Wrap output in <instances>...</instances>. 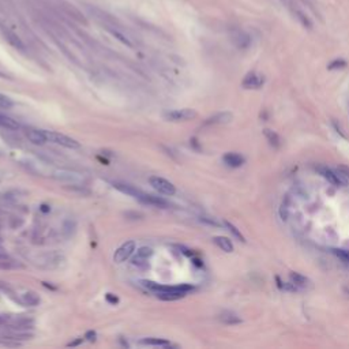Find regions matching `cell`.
I'll return each mask as SVG.
<instances>
[{
	"label": "cell",
	"mask_w": 349,
	"mask_h": 349,
	"mask_svg": "<svg viewBox=\"0 0 349 349\" xmlns=\"http://www.w3.org/2000/svg\"><path fill=\"white\" fill-rule=\"evenodd\" d=\"M14 105V101L8 97V95H6V94H1L0 93V107L1 108H11Z\"/></svg>",
	"instance_id": "29"
},
{
	"label": "cell",
	"mask_w": 349,
	"mask_h": 349,
	"mask_svg": "<svg viewBox=\"0 0 349 349\" xmlns=\"http://www.w3.org/2000/svg\"><path fill=\"white\" fill-rule=\"evenodd\" d=\"M89 13L109 34H112L115 38H117L124 45L134 47L133 38L130 37V34L124 29V26L121 25L120 22L115 17H112L111 14L104 11L101 8H98V7H89Z\"/></svg>",
	"instance_id": "1"
},
{
	"label": "cell",
	"mask_w": 349,
	"mask_h": 349,
	"mask_svg": "<svg viewBox=\"0 0 349 349\" xmlns=\"http://www.w3.org/2000/svg\"><path fill=\"white\" fill-rule=\"evenodd\" d=\"M105 298H107V300H108L111 304H117V303H119V298H117L116 295H114V293H107Z\"/></svg>",
	"instance_id": "32"
},
{
	"label": "cell",
	"mask_w": 349,
	"mask_h": 349,
	"mask_svg": "<svg viewBox=\"0 0 349 349\" xmlns=\"http://www.w3.org/2000/svg\"><path fill=\"white\" fill-rule=\"evenodd\" d=\"M263 82H265V79H263V76L260 75V74H258V72H250V74L244 76L241 85H243L244 89H258V88H260L263 85Z\"/></svg>",
	"instance_id": "13"
},
{
	"label": "cell",
	"mask_w": 349,
	"mask_h": 349,
	"mask_svg": "<svg viewBox=\"0 0 349 349\" xmlns=\"http://www.w3.org/2000/svg\"><path fill=\"white\" fill-rule=\"evenodd\" d=\"M0 127L6 128V130H10V131H17L21 127L18 121L14 120L13 117L7 116V115L0 114Z\"/></svg>",
	"instance_id": "21"
},
{
	"label": "cell",
	"mask_w": 349,
	"mask_h": 349,
	"mask_svg": "<svg viewBox=\"0 0 349 349\" xmlns=\"http://www.w3.org/2000/svg\"><path fill=\"white\" fill-rule=\"evenodd\" d=\"M142 345H147V347H161V348H171V343L166 341L164 338H157V337H147V338H142L140 341Z\"/></svg>",
	"instance_id": "19"
},
{
	"label": "cell",
	"mask_w": 349,
	"mask_h": 349,
	"mask_svg": "<svg viewBox=\"0 0 349 349\" xmlns=\"http://www.w3.org/2000/svg\"><path fill=\"white\" fill-rule=\"evenodd\" d=\"M114 187L116 188V190H119L120 192H123V194H127V195H130V197L138 199V201L142 203H143L145 198H146V192L140 191V188H137V187H134V186H131V184H128V183L115 182Z\"/></svg>",
	"instance_id": "11"
},
{
	"label": "cell",
	"mask_w": 349,
	"mask_h": 349,
	"mask_svg": "<svg viewBox=\"0 0 349 349\" xmlns=\"http://www.w3.org/2000/svg\"><path fill=\"white\" fill-rule=\"evenodd\" d=\"M18 300L21 304L26 305V307H36V305L40 304V302H41L40 296H38L34 291H26V292L21 293Z\"/></svg>",
	"instance_id": "16"
},
{
	"label": "cell",
	"mask_w": 349,
	"mask_h": 349,
	"mask_svg": "<svg viewBox=\"0 0 349 349\" xmlns=\"http://www.w3.org/2000/svg\"><path fill=\"white\" fill-rule=\"evenodd\" d=\"M26 138L34 145H44L45 142H48L47 135H45V130H37V128H27L26 130Z\"/></svg>",
	"instance_id": "15"
},
{
	"label": "cell",
	"mask_w": 349,
	"mask_h": 349,
	"mask_svg": "<svg viewBox=\"0 0 349 349\" xmlns=\"http://www.w3.org/2000/svg\"><path fill=\"white\" fill-rule=\"evenodd\" d=\"M34 326V319L27 315H11L8 322V329H18V330H32Z\"/></svg>",
	"instance_id": "9"
},
{
	"label": "cell",
	"mask_w": 349,
	"mask_h": 349,
	"mask_svg": "<svg viewBox=\"0 0 349 349\" xmlns=\"http://www.w3.org/2000/svg\"><path fill=\"white\" fill-rule=\"evenodd\" d=\"M289 13L305 27H312L315 17V4L312 0H279Z\"/></svg>",
	"instance_id": "2"
},
{
	"label": "cell",
	"mask_w": 349,
	"mask_h": 349,
	"mask_svg": "<svg viewBox=\"0 0 349 349\" xmlns=\"http://www.w3.org/2000/svg\"><path fill=\"white\" fill-rule=\"evenodd\" d=\"M75 221H74V220H67V221L63 224V228H62L64 237H71V236L74 235V232H75Z\"/></svg>",
	"instance_id": "25"
},
{
	"label": "cell",
	"mask_w": 349,
	"mask_h": 349,
	"mask_svg": "<svg viewBox=\"0 0 349 349\" xmlns=\"http://www.w3.org/2000/svg\"><path fill=\"white\" fill-rule=\"evenodd\" d=\"M53 178L56 180H60L63 183H69V184H74V186H78L83 182V176L81 173L74 171H69V169H60V171L55 172Z\"/></svg>",
	"instance_id": "10"
},
{
	"label": "cell",
	"mask_w": 349,
	"mask_h": 349,
	"mask_svg": "<svg viewBox=\"0 0 349 349\" xmlns=\"http://www.w3.org/2000/svg\"><path fill=\"white\" fill-rule=\"evenodd\" d=\"M317 171L319 172V175L322 178L326 179L333 186H345V183H347V179L340 171L334 172L327 166H317Z\"/></svg>",
	"instance_id": "8"
},
{
	"label": "cell",
	"mask_w": 349,
	"mask_h": 349,
	"mask_svg": "<svg viewBox=\"0 0 349 349\" xmlns=\"http://www.w3.org/2000/svg\"><path fill=\"white\" fill-rule=\"evenodd\" d=\"M153 255V250L150 247H140L137 251V255L133 258V265L134 266H146L147 260Z\"/></svg>",
	"instance_id": "14"
},
{
	"label": "cell",
	"mask_w": 349,
	"mask_h": 349,
	"mask_svg": "<svg viewBox=\"0 0 349 349\" xmlns=\"http://www.w3.org/2000/svg\"><path fill=\"white\" fill-rule=\"evenodd\" d=\"M333 254L336 255L340 260H343L344 263H349V250H343V248H333L331 250Z\"/></svg>",
	"instance_id": "27"
},
{
	"label": "cell",
	"mask_w": 349,
	"mask_h": 349,
	"mask_svg": "<svg viewBox=\"0 0 349 349\" xmlns=\"http://www.w3.org/2000/svg\"><path fill=\"white\" fill-rule=\"evenodd\" d=\"M198 116L197 111L191 108H183V109H173V111H168L164 114V119L168 121H188L195 119Z\"/></svg>",
	"instance_id": "6"
},
{
	"label": "cell",
	"mask_w": 349,
	"mask_h": 349,
	"mask_svg": "<svg viewBox=\"0 0 349 349\" xmlns=\"http://www.w3.org/2000/svg\"><path fill=\"white\" fill-rule=\"evenodd\" d=\"M149 183H150V186L154 190L159 191L160 194H164V195H168V197H171V195H173L176 192L175 184L169 182V180H166V179L161 178V176H152V178L149 179Z\"/></svg>",
	"instance_id": "7"
},
{
	"label": "cell",
	"mask_w": 349,
	"mask_h": 349,
	"mask_svg": "<svg viewBox=\"0 0 349 349\" xmlns=\"http://www.w3.org/2000/svg\"><path fill=\"white\" fill-rule=\"evenodd\" d=\"M233 119V115L231 112H220L213 115L208 120L203 123V126H216V124H227Z\"/></svg>",
	"instance_id": "17"
},
{
	"label": "cell",
	"mask_w": 349,
	"mask_h": 349,
	"mask_svg": "<svg viewBox=\"0 0 349 349\" xmlns=\"http://www.w3.org/2000/svg\"><path fill=\"white\" fill-rule=\"evenodd\" d=\"M291 281H292L295 285L298 286L299 289H304V288H308V286L311 285V281H310V279L299 273H291Z\"/></svg>",
	"instance_id": "23"
},
{
	"label": "cell",
	"mask_w": 349,
	"mask_h": 349,
	"mask_svg": "<svg viewBox=\"0 0 349 349\" xmlns=\"http://www.w3.org/2000/svg\"><path fill=\"white\" fill-rule=\"evenodd\" d=\"M213 241H214V244H216L217 247L221 248L224 253H232V251H233V244H232V241L229 240L228 237L216 236V237L213 239Z\"/></svg>",
	"instance_id": "22"
},
{
	"label": "cell",
	"mask_w": 349,
	"mask_h": 349,
	"mask_svg": "<svg viewBox=\"0 0 349 349\" xmlns=\"http://www.w3.org/2000/svg\"><path fill=\"white\" fill-rule=\"evenodd\" d=\"M82 341H83L82 338H78V340H75V341H72V343L69 344V347H76V345H79Z\"/></svg>",
	"instance_id": "34"
},
{
	"label": "cell",
	"mask_w": 349,
	"mask_h": 349,
	"mask_svg": "<svg viewBox=\"0 0 349 349\" xmlns=\"http://www.w3.org/2000/svg\"><path fill=\"white\" fill-rule=\"evenodd\" d=\"M85 338H86L88 341H90V343H93V341H95V338H97V333L93 330L88 331V333L85 334Z\"/></svg>",
	"instance_id": "33"
},
{
	"label": "cell",
	"mask_w": 349,
	"mask_h": 349,
	"mask_svg": "<svg viewBox=\"0 0 349 349\" xmlns=\"http://www.w3.org/2000/svg\"><path fill=\"white\" fill-rule=\"evenodd\" d=\"M235 43L239 48H247L248 45H250V37H248L247 34H244V33L240 32L239 34H237Z\"/></svg>",
	"instance_id": "28"
},
{
	"label": "cell",
	"mask_w": 349,
	"mask_h": 349,
	"mask_svg": "<svg viewBox=\"0 0 349 349\" xmlns=\"http://www.w3.org/2000/svg\"><path fill=\"white\" fill-rule=\"evenodd\" d=\"M1 228H3V222H1V220H0V231H1Z\"/></svg>",
	"instance_id": "35"
},
{
	"label": "cell",
	"mask_w": 349,
	"mask_h": 349,
	"mask_svg": "<svg viewBox=\"0 0 349 349\" xmlns=\"http://www.w3.org/2000/svg\"><path fill=\"white\" fill-rule=\"evenodd\" d=\"M32 260L36 266L48 270V269H59V267L63 266L66 258L63 256V254L56 253V251H47L43 254L36 255Z\"/></svg>",
	"instance_id": "4"
},
{
	"label": "cell",
	"mask_w": 349,
	"mask_h": 349,
	"mask_svg": "<svg viewBox=\"0 0 349 349\" xmlns=\"http://www.w3.org/2000/svg\"><path fill=\"white\" fill-rule=\"evenodd\" d=\"M45 135H47L48 142L56 143V145L67 147V149H79V146H81L78 140H75L74 138H70V137H67L64 134L56 133V131H45Z\"/></svg>",
	"instance_id": "5"
},
{
	"label": "cell",
	"mask_w": 349,
	"mask_h": 349,
	"mask_svg": "<svg viewBox=\"0 0 349 349\" xmlns=\"http://www.w3.org/2000/svg\"><path fill=\"white\" fill-rule=\"evenodd\" d=\"M263 134H265L266 140H269L270 146L274 147V149H279V147L281 146V138L279 137V134L274 133L273 130H269V128H266V130L263 131Z\"/></svg>",
	"instance_id": "24"
},
{
	"label": "cell",
	"mask_w": 349,
	"mask_h": 349,
	"mask_svg": "<svg viewBox=\"0 0 349 349\" xmlns=\"http://www.w3.org/2000/svg\"><path fill=\"white\" fill-rule=\"evenodd\" d=\"M134 251H135V243L133 240L126 241V243H123L120 247L115 251L114 260L116 263H121V262L127 260L133 255Z\"/></svg>",
	"instance_id": "12"
},
{
	"label": "cell",
	"mask_w": 349,
	"mask_h": 349,
	"mask_svg": "<svg viewBox=\"0 0 349 349\" xmlns=\"http://www.w3.org/2000/svg\"><path fill=\"white\" fill-rule=\"evenodd\" d=\"M347 66V63L344 62V60H336V62H333V63L329 66V69H343V67H345Z\"/></svg>",
	"instance_id": "31"
},
{
	"label": "cell",
	"mask_w": 349,
	"mask_h": 349,
	"mask_svg": "<svg viewBox=\"0 0 349 349\" xmlns=\"http://www.w3.org/2000/svg\"><path fill=\"white\" fill-rule=\"evenodd\" d=\"M222 161L227 164L228 166H232V168H239L244 164V157L237 154V153H227L224 157H222Z\"/></svg>",
	"instance_id": "18"
},
{
	"label": "cell",
	"mask_w": 349,
	"mask_h": 349,
	"mask_svg": "<svg viewBox=\"0 0 349 349\" xmlns=\"http://www.w3.org/2000/svg\"><path fill=\"white\" fill-rule=\"evenodd\" d=\"M218 319L224 325H239L241 324V318L232 311H224L218 315Z\"/></svg>",
	"instance_id": "20"
},
{
	"label": "cell",
	"mask_w": 349,
	"mask_h": 349,
	"mask_svg": "<svg viewBox=\"0 0 349 349\" xmlns=\"http://www.w3.org/2000/svg\"><path fill=\"white\" fill-rule=\"evenodd\" d=\"M199 221L203 222V224H208V225H211V227H220V225H221V224L217 221V220L211 218V217H206V216L199 217Z\"/></svg>",
	"instance_id": "30"
},
{
	"label": "cell",
	"mask_w": 349,
	"mask_h": 349,
	"mask_svg": "<svg viewBox=\"0 0 349 349\" xmlns=\"http://www.w3.org/2000/svg\"><path fill=\"white\" fill-rule=\"evenodd\" d=\"M222 225H224L225 228L228 229L229 232H231L232 235L235 236L236 239H239V240H240V241H244V236L241 235L240 231H239V229L236 228V227H235V225H233V224H231V222H228V221H224V222H222Z\"/></svg>",
	"instance_id": "26"
},
{
	"label": "cell",
	"mask_w": 349,
	"mask_h": 349,
	"mask_svg": "<svg viewBox=\"0 0 349 349\" xmlns=\"http://www.w3.org/2000/svg\"><path fill=\"white\" fill-rule=\"evenodd\" d=\"M140 284L145 286L146 289L152 291L157 295V298L161 300H165V302H172V300H179V299L184 298L188 292H191L194 289L192 285H187V284H182V285H161L157 284L154 281H140Z\"/></svg>",
	"instance_id": "3"
}]
</instances>
